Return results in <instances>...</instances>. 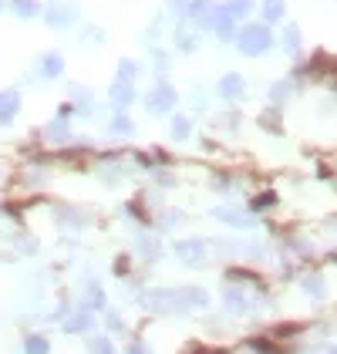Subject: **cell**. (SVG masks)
<instances>
[{
  "instance_id": "1",
  "label": "cell",
  "mask_w": 337,
  "mask_h": 354,
  "mask_svg": "<svg viewBox=\"0 0 337 354\" xmlns=\"http://www.w3.org/2000/svg\"><path fill=\"white\" fill-rule=\"evenodd\" d=\"M236 41H240V51H243V55H263L273 37H270L267 24H250V28H243L236 34Z\"/></svg>"
},
{
  "instance_id": "2",
  "label": "cell",
  "mask_w": 337,
  "mask_h": 354,
  "mask_svg": "<svg viewBox=\"0 0 337 354\" xmlns=\"http://www.w3.org/2000/svg\"><path fill=\"white\" fill-rule=\"evenodd\" d=\"M172 105H175V91H172V84H155L152 95L145 98V109L152 111V115H166Z\"/></svg>"
},
{
  "instance_id": "3",
  "label": "cell",
  "mask_w": 337,
  "mask_h": 354,
  "mask_svg": "<svg viewBox=\"0 0 337 354\" xmlns=\"http://www.w3.org/2000/svg\"><path fill=\"white\" fill-rule=\"evenodd\" d=\"M44 21H48V28H71V24H75V7H68V3L55 0V3L48 7Z\"/></svg>"
},
{
  "instance_id": "4",
  "label": "cell",
  "mask_w": 337,
  "mask_h": 354,
  "mask_svg": "<svg viewBox=\"0 0 337 354\" xmlns=\"http://www.w3.org/2000/svg\"><path fill=\"white\" fill-rule=\"evenodd\" d=\"M21 111V95L17 91H0V125L14 122Z\"/></svg>"
},
{
  "instance_id": "5",
  "label": "cell",
  "mask_w": 337,
  "mask_h": 354,
  "mask_svg": "<svg viewBox=\"0 0 337 354\" xmlns=\"http://www.w3.org/2000/svg\"><path fill=\"white\" fill-rule=\"evenodd\" d=\"M37 68H41V78H57L64 71V57L57 55V51H48V55H41Z\"/></svg>"
},
{
  "instance_id": "6",
  "label": "cell",
  "mask_w": 337,
  "mask_h": 354,
  "mask_svg": "<svg viewBox=\"0 0 337 354\" xmlns=\"http://www.w3.org/2000/svg\"><path fill=\"white\" fill-rule=\"evenodd\" d=\"M132 98H135V88H132V82H115L112 84V102L118 105V109L132 105Z\"/></svg>"
},
{
  "instance_id": "7",
  "label": "cell",
  "mask_w": 337,
  "mask_h": 354,
  "mask_svg": "<svg viewBox=\"0 0 337 354\" xmlns=\"http://www.w3.org/2000/svg\"><path fill=\"white\" fill-rule=\"evenodd\" d=\"M243 88H247V82H243L240 75H226L223 82H220V95H223V98H240Z\"/></svg>"
},
{
  "instance_id": "8",
  "label": "cell",
  "mask_w": 337,
  "mask_h": 354,
  "mask_svg": "<svg viewBox=\"0 0 337 354\" xmlns=\"http://www.w3.org/2000/svg\"><path fill=\"white\" fill-rule=\"evenodd\" d=\"M250 10H253V0H229L223 7V14H229L233 21H236V17H247Z\"/></svg>"
},
{
  "instance_id": "9",
  "label": "cell",
  "mask_w": 337,
  "mask_h": 354,
  "mask_svg": "<svg viewBox=\"0 0 337 354\" xmlns=\"http://www.w3.org/2000/svg\"><path fill=\"white\" fill-rule=\"evenodd\" d=\"M10 7H14L17 17H34V14H41V3H37V0H10Z\"/></svg>"
},
{
  "instance_id": "10",
  "label": "cell",
  "mask_w": 337,
  "mask_h": 354,
  "mask_svg": "<svg viewBox=\"0 0 337 354\" xmlns=\"http://www.w3.org/2000/svg\"><path fill=\"white\" fill-rule=\"evenodd\" d=\"M280 17H283V0H267V3H263V21L273 24V21H280Z\"/></svg>"
},
{
  "instance_id": "11",
  "label": "cell",
  "mask_w": 337,
  "mask_h": 354,
  "mask_svg": "<svg viewBox=\"0 0 337 354\" xmlns=\"http://www.w3.org/2000/svg\"><path fill=\"white\" fill-rule=\"evenodd\" d=\"M132 129H135V125H132L125 115H115L112 118V132L115 136H132Z\"/></svg>"
},
{
  "instance_id": "12",
  "label": "cell",
  "mask_w": 337,
  "mask_h": 354,
  "mask_svg": "<svg viewBox=\"0 0 337 354\" xmlns=\"http://www.w3.org/2000/svg\"><path fill=\"white\" fill-rule=\"evenodd\" d=\"M48 138H55V142H61V138H68V125L57 118L55 125H48Z\"/></svg>"
},
{
  "instance_id": "13",
  "label": "cell",
  "mask_w": 337,
  "mask_h": 354,
  "mask_svg": "<svg viewBox=\"0 0 337 354\" xmlns=\"http://www.w3.org/2000/svg\"><path fill=\"white\" fill-rule=\"evenodd\" d=\"M135 78V64L132 61H122L118 64V82H132Z\"/></svg>"
},
{
  "instance_id": "14",
  "label": "cell",
  "mask_w": 337,
  "mask_h": 354,
  "mask_svg": "<svg viewBox=\"0 0 337 354\" xmlns=\"http://www.w3.org/2000/svg\"><path fill=\"white\" fill-rule=\"evenodd\" d=\"M189 136V122H186V118H175V122H172V138H186Z\"/></svg>"
},
{
  "instance_id": "15",
  "label": "cell",
  "mask_w": 337,
  "mask_h": 354,
  "mask_svg": "<svg viewBox=\"0 0 337 354\" xmlns=\"http://www.w3.org/2000/svg\"><path fill=\"white\" fill-rule=\"evenodd\" d=\"M273 199H277L273 192H263V196H256V199H253V209H267V206H270Z\"/></svg>"
},
{
  "instance_id": "16",
  "label": "cell",
  "mask_w": 337,
  "mask_h": 354,
  "mask_svg": "<svg viewBox=\"0 0 337 354\" xmlns=\"http://www.w3.org/2000/svg\"><path fill=\"white\" fill-rule=\"evenodd\" d=\"M28 351L30 354H44V351H48V341H41V337H30V341H28Z\"/></svg>"
},
{
  "instance_id": "17",
  "label": "cell",
  "mask_w": 337,
  "mask_h": 354,
  "mask_svg": "<svg viewBox=\"0 0 337 354\" xmlns=\"http://www.w3.org/2000/svg\"><path fill=\"white\" fill-rule=\"evenodd\" d=\"M297 28H287V51H297Z\"/></svg>"
},
{
  "instance_id": "18",
  "label": "cell",
  "mask_w": 337,
  "mask_h": 354,
  "mask_svg": "<svg viewBox=\"0 0 337 354\" xmlns=\"http://www.w3.org/2000/svg\"><path fill=\"white\" fill-rule=\"evenodd\" d=\"M287 91H290V84H273V102H280V98H287Z\"/></svg>"
},
{
  "instance_id": "19",
  "label": "cell",
  "mask_w": 337,
  "mask_h": 354,
  "mask_svg": "<svg viewBox=\"0 0 337 354\" xmlns=\"http://www.w3.org/2000/svg\"><path fill=\"white\" fill-rule=\"evenodd\" d=\"M168 10H175V14H186V0H168Z\"/></svg>"
},
{
  "instance_id": "20",
  "label": "cell",
  "mask_w": 337,
  "mask_h": 354,
  "mask_svg": "<svg viewBox=\"0 0 337 354\" xmlns=\"http://www.w3.org/2000/svg\"><path fill=\"white\" fill-rule=\"evenodd\" d=\"M3 3H7V0H0V10H3Z\"/></svg>"
}]
</instances>
